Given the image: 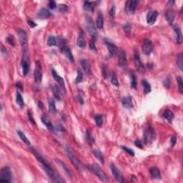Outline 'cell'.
I'll use <instances>...</instances> for the list:
<instances>
[{"instance_id": "5b68a950", "label": "cell", "mask_w": 183, "mask_h": 183, "mask_svg": "<svg viewBox=\"0 0 183 183\" xmlns=\"http://www.w3.org/2000/svg\"><path fill=\"white\" fill-rule=\"evenodd\" d=\"M156 134H155V130L152 127H148L145 130L144 133V139L146 144H150L153 142L155 139Z\"/></svg>"}, {"instance_id": "9f6ffc18", "label": "cell", "mask_w": 183, "mask_h": 183, "mask_svg": "<svg viewBox=\"0 0 183 183\" xmlns=\"http://www.w3.org/2000/svg\"><path fill=\"white\" fill-rule=\"evenodd\" d=\"M115 11H116V7H115V5H113L111 7V9H110V12H109V14H110V15L112 17H115Z\"/></svg>"}, {"instance_id": "91938a15", "label": "cell", "mask_w": 183, "mask_h": 183, "mask_svg": "<svg viewBox=\"0 0 183 183\" xmlns=\"http://www.w3.org/2000/svg\"><path fill=\"white\" fill-rule=\"evenodd\" d=\"M27 24H28V25L30 26L31 27H32V28L37 27V24H35V22H34V21L31 20V19H28V20H27Z\"/></svg>"}, {"instance_id": "816d5d0a", "label": "cell", "mask_w": 183, "mask_h": 183, "mask_svg": "<svg viewBox=\"0 0 183 183\" xmlns=\"http://www.w3.org/2000/svg\"><path fill=\"white\" fill-rule=\"evenodd\" d=\"M27 116H28V119H29V120H30V122L32 123V124H34V125L36 126L37 124H36V122H35V119L33 118V116H32V112H31L30 111L27 112Z\"/></svg>"}, {"instance_id": "8992f818", "label": "cell", "mask_w": 183, "mask_h": 183, "mask_svg": "<svg viewBox=\"0 0 183 183\" xmlns=\"http://www.w3.org/2000/svg\"><path fill=\"white\" fill-rule=\"evenodd\" d=\"M12 172H11L10 167L8 166L3 167L1 170L0 182H10L12 181Z\"/></svg>"}, {"instance_id": "e0dca14e", "label": "cell", "mask_w": 183, "mask_h": 183, "mask_svg": "<svg viewBox=\"0 0 183 183\" xmlns=\"http://www.w3.org/2000/svg\"><path fill=\"white\" fill-rule=\"evenodd\" d=\"M77 44L79 48H84L86 46L85 37H84V33L82 30H79L78 32L77 39Z\"/></svg>"}, {"instance_id": "30bf717a", "label": "cell", "mask_w": 183, "mask_h": 183, "mask_svg": "<svg viewBox=\"0 0 183 183\" xmlns=\"http://www.w3.org/2000/svg\"><path fill=\"white\" fill-rule=\"evenodd\" d=\"M44 170L45 171V173L47 174V175L49 176V177L52 180V181H54L55 182H57V183H60L64 182L63 180H61L60 177L57 176L56 174L55 173V172L51 169V167H44Z\"/></svg>"}, {"instance_id": "836d02e7", "label": "cell", "mask_w": 183, "mask_h": 183, "mask_svg": "<svg viewBox=\"0 0 183 183\" xmlns=\"http://www.w3.org/2000/svg\"><path fill=\"white\" fill-rule=\"evenodd\" d=\"M176 61H177V64L179 69L181 70V71H182L183 70V55L182 53H180L177 55Z\"/></svg>"}, {"instance_id": "60d3db41", "label": "cell", "mask_w": 183, "mask_h": 183, "mask_svg": "<svg viewBox=\"0 0 183 183\" xmlns=\"http://www.w3.org/2000/svg\"><path fill=\"white\" fill-rule=\"evenodd\" d=\"M95 121L97 126L99 127H102L103 124V117L101 115H96L95 117Z\"/></svg>"}, {"instance_id": "03108f58", "label": "cell", "mask_w": 183, "mask_h": 183, "mask_svg": "<svg viewBox=\"0 0 183 183\" xmlns=\"http://www.w3.org/2000/svg\"><path fill=\"white\" fill-rule=\"evenodd\" d=\"M168 4H175V1H168Z\"/></svg>"}, {"instance_id": "6da1fadb", "label": "cell", "mask_w": 183, "mask_h": 183, "mask_svg": "<svg viewBox=\"0 0 183 183\" xmlns=\"http://www.w3.org/2000/svg\"><path fill=\"white\" fill-rule=\"evenodd\" d=\"M64 150H65V153L67 154V157L70 159V162H72V164L76 167V169L79 171H81L83 169V164H81V162H80L79 159H78L77 157L75 155V153L72 152V150L68 146L66 145L64 147Z\"/></svg>"}, {"instance_id": "b9f144b4", "label": "cell", "mask_w": 183, "mask_h": 183, "mask_svg": "<svg viewBox=\"0 0 183 183\" xmlns=\"http://www.w3.org/2000/svg\"><path fill=\"white\" fill-rule=\"evenodd\" d=\"M86 139L90 144H92V143L95 142V139H94L92 132H90V130H87V133H86Z\"/></svg>"}, {"instance_id": "d4e9b609", "label": "cell", "mask_w": 183, "mask_h": 183, "mask_svg": "<svg viewBox=\"0 0 183 183\" xmlns=\"http://www.w3.org/2000/svg\"><path fill=\"white\" fill-rule=\"evenodd\" d=\"M122 105L124 108L130 109L133 107L132 98L131 96H126L122 99Z\"/></svg>"}, {"instance_id": "7bdbcfd3", "label": "cell", "mask_w": 183, "mask_h": 183, "mask_svg": "<svg viewBox=\"0 0 183 183\" xmlns=\"http://www.w3.org/2000/svg\"><path fill=\"white\" fill-rule=\"evenodd\" d=\"M131 30L132 26L130 23H126V24H124V26H123V30H124L125 35H130V33H131Z\"/></svg>"}, {"instance_id": "9a60e30c", "label": "cell", "mask_w": 183, "mask_h": 183, "mask_svg": "<svg viewBox=\"0 0 183 183\" xmlns=\"http://www.w3.org/2000/svg\"><path fill=\"white\" fill-rule=\"evenodd\" d=\"M30 150H31V152L32 153V154L35 155V157L37 159V160L39 161V162H40L41 164H42V166H44V167H50V164H49V162H47V161L46 160L44 159V158L43 157L41 156L40 154L38 153L37 150H35V149L32 148V147H31Z\"/></svg>"}, {"instance_id": "74e56055", "label": "cell", "mask_w": 183, "mask_h": 183, "mask_svg": "<svg viewBox=\"0 0 183 183\" xmlns=\"http://www.w3.org/2000/svg\"><path fill=\"white\" fill-rule=\"evenodd\" d=\"M163 116H164V117L167 120H168L169 122H172L174 118V113L171 111V110H167L164 112Z\"/></svg>"}, {"instance_id": "ac0fdd59", "label": "cell", "mask_w": 183, "mask_h": 183, "mask_svg": "<svg viewBox=\"0 0 183 183\" xmlns=\"http://www.w3.org/2000/svg\"><path fill=\"white\" fill-rule=\"evenodd\" d=\"M158 12L157 11H150L147 15V22L148 24H153L157 21Z\"/></svg>"}, {"instance_id": "7dc6e473", "label": "cell", "mask_w": 183, "mask_h": 183, "mask_svg": "<svg viewBox=\"0 0 183 183\" xmlns=\"http://www.w3.org/2000/svg\"><path fill=\"white\" fill-rule=\"evenodd\" d=\"M111 83L113 85L116 86V87H119V81H118V79L115 74H113V75H112L111 78Z\"/></svg>"}, {"instance_id": "f6af8a7d", "label": "cell", "mask_w": 183, "mask_h": 183, "mask_svg": "<svg viewBox=\"0 0 183 183\" xmlns=\"http://www.w3.org/2000/svg\"><path fill=\"white\" fill-rule=\"evenodd\" d=\"M177 81L178 84V89L180 93L183 92V83H182V78L181 77H177Z\"/></svg>"}, {"instance_id": "f907efd6", "label": "cell", "mask_w": 183, "mask_h": 183, "mask_svg": "<svg viewBox=\"0 0 183 183\" xmlns=\"http://www.w3.org/2000/svg\"><path fill=\"white\" fill-rule=\"evenodd\" d=\"M121 147H122V149L123 150L127 152V153H128L130 155H131V156H134V155H135V152H134L132 149L129 148V147H125V146H122Z\"/></svg>"}, {"instance_id": "cb8c5ba5", "label": "cell", "mask_w": 183, "mask_h": 183, "mask_svg": "<svg viewBox=\"0 0 183 183\" xmlns=\"http://www.w3.org/2000/svg\"><path fill=\"white\" fill-rule=\"evenodd\" d=\"M80 64L81 65V67H82V69L84 70V71L85 72L87 75H91L92 70L89 61L86 59H81L80 60Z\"/></svg>"}, {"instance_id": "2e32d148", "label": "cell", "mask_w": 183, "mask_h": 183, "mask_svg": "<svg viewBox=\"0 0 183 183\" xmlns=\"http://www.w3.org/2000/svg\"><path fill=\"white\" fill-rule=\"evenodd\" d=\"M104 43H105L106 46L107 47V50H108L109 53L110 54L111 56H114V55H116L118 53V48L115 44H114L112 41H110L109 39H105L104 40Z\"/></svg>"}, {"instance_id": "680465c9", "label": "cell", "mask_w": 183, "mask_h": 183, "mask_svg": "<svg viewBox=\"0 0 183 183\" xmlns=\"http://www.w3.org/2000/svg\"><path fill=\"white\" fill-rule=\"evenodd\" d=\"M177 142V139L175 136H172L171 138H170V143H171V147H174L176 144Z\"/></svg>"}, {"instance_id": "ab89813d", "label": "cell", "mask_w": 183, "mask_h": 183, "mask_svg": "<svg viewBox=\"0 0 183 183\" xmlns=\"http://www.w3.org/2000/svg\"><path fill=\"white\" fill-rule=\"evenodd\" d=\"M17 133H18V135H19V137H20V139H21V140H22L23 142L25 143L26 144H27V145H30V141L29 140L28 138H27V137H26V135H24V132L20 131V130H18Z\"/></svg>"}, {"instance_id": "7402d4cb", "label": "cell", "mask_w": 183, "mask_h": 183, "mask_svg": "<svg viewBox=\"0 0 183 183\" xmlns=\"http://www.w3.org/2000/svg\"><path fill=\"white\" fill-rule=\"evenodd\" d=\"M52 92H53V95L55 96V97L56 98V99L57 100L60 101L62 99V94H61V92L59 89V87H58L57 84H53L52 87Z\"/></svg>"}, {"instance_id": "277c9868", "label": "cell", "mask_w": 183, "mask_h": 183, "mask_svg": "<svg viewBox=\"0 0 183 183\" xmlns=\"http://www.w3.org/2000/svg\"><path fill=\"white\" fill-rule=\"evenodd\" d=\"M18 37H19V43L22 47L24 53L26 54L28 50V37H27V32L24 30L19 29L18 30Z\"/></svg>"}, {"instance_id": "3957f363", "label": "cell", "mask_w": 183, "mask_h": 183, "mask_svg": "<svg viewBox=\"0 0 183 183\" xmlns=\"http://www.w3.org/2000/svg\"><path fill=\"white\" fill-rule=\"evenodd\" d=\"M89 168H90V171H92V173L95 174L101 181H102V182H107L108 181V177H107V174L104 173V170L99 166H98L97 164H90Z\"/></svg>"}, {"instance_id": "11a10c76", "label": "cell", "mask_w": 183, "mask_h": 183, "mask_svg": "<svg viewBox=\"0 0 183 183\" xmlns=\"http://www.w3.org/2000/svg\"><path fill=\"white\" fill-rule=\"evenodd\" d=\"M48 6H49V7H50V9H51V10H55V9L57 7L56 2H55V1H52V0H51V1H49Z\"/></svg>"}, {"instance_id": "681fc988", "label": "cell", "mask_w": 183, "mask_h": 183, "mask_svg": "<svg viewBox=\"0 0 183 183\" xmlns=\"http://www.w3.org/2000/svg\"><path fill=\"white\" fill-rule=\"evenodd\" d=\"M58 10H59V12H67V11H68L69 8L66 4H61L58 6Z\"/></svg>"}, {"instance_id": "8d00e7d4", "label": "cell", "mask_w": 183, "mask_h": 183, "mask_svg": "<svg viewBox=\"0 0 183 183\" xmlns=\"http://www.w3.org/2000/svg\"><path fill=\"white\" fill-rule=\"evenodd\" d=\"M49 111L51 113H55L57 111L56 105H55V102L52 98L49 99Z\"/></svg>"}, {"instance_id": "6f0895ef", "label": "cell", "mask_w": 183, "mask_h": 183, "mask_svg": "<svg viewBox=\"0 0 183 183\" xmlns=\"http://www.w3.org/2000/svg\"><path fill=\"white\" fill-rule=\"evenodd\" d=\"M135 146H137V147H139V148L142 149V147H143L142 143L141 142L139 139H136V140L135 141Z\"/></svg>"}, {"instance_id": "7a4b0ae2", "label": "cell", "mask_w": 183, "mask_h": 183, "mask_svg": "<svg viewBox=\"0 0 183 183\" xmlns=\"http://www.w3.org/2000/svg\"><path fill=\"white\" fill-rule=\"evenodd\" d=\"M84 26H85L86 29H87V32L90 34V36L92 37V39H97V37L98 32L97 30V27L95 26V23H94L93 20L90 16H86L84 18Z\"/></svg>"}, {"instance_id": "e7e4bbea", "label": "cell", "mask_w": 183, "mask_h": 183, "mask_svg": "<svg viewBox=\"0 0 183 183\" xmlns=\"http://www.w3.org/2000/svg\"><path fill=\"white\" fill-rule=\"evenodd\" d=\"M39 108L40 109H41L43 107V105H42V103H41V102H40V101H39Z\"/></svg>"}, {"instance_id": "1f68e13d", "label": "cell", "mask_w": 183, "mask_h": 183, "mask_svg": "<svg viewBox=\"0 0 183 183\" xmlns=\"http://www.w3.org/2000/svg\"><path fill=\"white\" fill-rule=\"evenodd\" d=\"M93 154L95 156V157L100 162L101 164H104V155L102 152L99 150V149H95L93 150Z\"/></svg>"}, {"instance_id": "9c48e42d", "label": "cell", "mask_w": 183, "mask_h": 183, "mask_svg": "<svg viewBox=\"0 0 183 183\" xmlns=\"http://www.w3.org/2000/svg\"><path fill=\"white\" fill-rule=\"evenodd\" d=\"M153 44L149 39H144L142 43V51L145 55H150L153 52Z\"/></svg>"}, {"instance_id": "4dcf8cb0", "label": "cell", "mask_w": 183, "mask_h": 183, "mask_svg": "<svg viewBox=\"0 0 183 183\" xmlns=\"http://www.w3.org/2000/svg\"><path fill=\"white\" fill-rule=\"evenodd\" d=\"M174 31L175 33V38H176V41L178 44H181L182 42V32L179 27H174Z\"/></svg>"}, {"instance_id": "bcb514c9", "label": "cell", "mask_w": 183, "mask_h": 183, "mask_svg": "<svg viewBox=\"0 0 183 183\" xmlns=\"http://www.w3.org/2000/svg\"><path fill=\"white\" fill-rule=\"evenodd\" d=\"M83 79V72L81 70H77V78L76 80H75V82L77 84V83L81 82Z\"/></svg>"}, {"instance_id": "f5cc1de1", "label": "cell", "mask_w": 183, "mask_h": 183, "mask_svg": "<svg viewBox=\"0 0 183 183\" xmlns=\"http://www.w3.org/2000/svg\"><path fill=\"white\" fill-rule=\"evenodd\" d=\"M95 40H96V39H92V38L91 41H90V49L92 50V51H96L97 50L96 47H95Z\"/></svg>"}, {"instance_id": "f35d334b", "label": "cell", "mask_w": 183, "mask_h": 183, "mask_svg": "<svg viewBox=\"0 0 183 183\" xmlns=\"http://www.w3.org/2000/svg\"><path fill=\"white\" fill-rule=\"evenodd\" d=\"M16 102L17 103L18 105H19L20 107H21V108L24 107V99H23L22 96H21V94L19 93V92H17V94H16Z\"/></svg>"}, {"instance_id": "603a6c76", "label": "cell", "mask_w": 183, "mask_h": 183, "mask_svg": "<svg viewBox=\"0 0 183 183\" xmlns=\"http://www.w3.org/2000/svg\"><path fill=\"white\" fill-rule=\"evenodd\" d=\"M60 50H61V53L64 54V55L66 56V57H67L69 60L71 61L72 62H73L74 57H73V55H72V53L71 52V50H70V48H69V47H67V45H65L63 47H61V48L60 49Z\"/></svg>"}, {"instance_id": "83f0119b", "label": "cell", "mask_w": 183, "mask_h": 183, "mask_svg": "<svg viewBox=\"0 0 183 183\" xmlns=\"http://www.w3.org/2000/svg\"><path fill=\"white\" fill-rule=\"evenodd\" d=\"M96 27L99 30H102L104 27V18L101 12H99L96 19Z\"/></svg>"}, {"instance_id": "6125c7cd", "label": "cell", "mask_w": 183, "mask_h": 183, "mask_svg": "<svg viewBox=\"0 0 183 183\" xmlns=\"http://www.w3.org/2000/svg\"><path fill=\"white\" fill-rule=\"evenodd\" d=\"M77 99L78 102H79V104H84V99H83V98L81 97V96H80L79 95L77 96Z\"/></svg>"}, {"instance_id": "be15d7a7", "label": "cell", "mask_w": 183, "mask_h": 183, "mask_svg": "<svg viewBox=\"0 0 183 183\" xmlns=\"http://www.w3.org/2000/svg\"><path fill=\"white\" fill-rule=\"evenodd\" d=\"M16 87H17L18 89H20L21 90H23V88H22V84H21L20 82H17V84H16Z\"/></svg>"}, {"instance_id": "8fae6325", "label": "cell", "mask_w": 183, "mask_h": 183, "mask_svg": "<svg viewBox=\"0 0 183 183\" xmlns=\"http://www.w3.org/2000/svg\"><path fill=\"white\" fill-rule=\"evenodd\" d=\"M34 77L36 82L40 83L42 80V70H41V64L39 61H36V69L34 72Z\"/></svg>"}, {"instance_id": "d590c367", "label": "cell", "mask_w": 183, "mask_h": 183, "mask_svg": "<svg viewBox=\"0 0 183 183\" xmlns=\"http://www.w3.org/2000/svg\"><path fill=\"white\" fill-rule=\"evenodd\" d=\"M142 84L143 86V89H144V92L145 94L150 93L151 92V86H150V83L148 82L146 79H143L142 81Z\"/></svg>"}, {"instance_id": "ffe728a7", "label": "cell", "mask_w": 183, "mask_h": 183, "mask_svg": "<svg viewBox=\"0 0 183 183\" xmlns=\"http://www.w3.org/2000/svg\"><path fill=\"white\" fill-rule=\"evenodd\" d=\"M52 13L50 12L46 8H41V10H39L37 13V18L41 19H47V18L50 17L52 16Z\"/></svg>"}, {"instance_id": "484cf974", "label": "cell", "mask_w": 183, "mask_h": 183, "mask_svg": "<svg viewBox=\"0 0 183 183\" xmlns=\"http://www.w3.org/2000/svg\"><path fill=\"white\" fill-rule=\"evenodd\" d=\"M175 14L174 11L172 10H167L165 13V18L168 24L170 25H172L173 24L174 20H175Z\"/></svg>"}, {"instance_id": "ee69618b", "label": "cell", "mask_w": 183, "mask_h": 183, "mask_svg": "<svg viewBox=\"0 0 183 183\" xmlns=\"http://www.w3.org/2000/svg\"><path fill=\"white\" fill-rule=\"evenodd\" d=\"M131 87L132 88L135 89L137 87V77L136 75H135V73H131Z\"/></svg>"}, {"instance_id": "e575fe53", "label": "cell", "mask_w": 183, "mask_h": 183, "mask_svg": "<svg viewBox=\"0 0 183 183\" xmlns=\"http://www.w3.org/2000/svg\"><path fill=\"white\" fill-rule=\"evenodd\" d=\"M84 9L86 11H89V12H93L95 10V5H94V3L90 2V1H84V6H83Z\"/></svg>"}, {"instance_id": "ba28073f", "label": "cell", "mask_w": 183, "mask_h": 183, "mask_svg": "<svg viewBox=\"0 0 183 183\" xmlns=\"http://www.w3.org/2000/svg\"><path fill=\"white\" fill-rule=\"evenodd\" d=\"M134 61H135V67H136L137 70L138 71L140 72H144L145 68H144V64H142V61H141L138 50H135V52H134Z\"/></svg>"}, {"instance_id": "7c38bea8", "label": "cell", "mask_w": 183, "mask_h": 183, "mask_svg": "<svg viewBox=\"0 0 183 183\" xmlns=\"http://www.w3.org/2000/svg\"><path fill=\"white\" fill-rule=\"evenodd\" d=\"M110 169H111V171L112 173V175H113L114 177L115 178L117 182H124V179H123V176L122 174L120 172V170L116 167L114 164H110Z\"/></svg>"}, {"instance_id": "52a82bcc", "label": "cell", "mask_w": 183, "mask_h": 183, "mask_svg": "<svg viewBox=\"0 0 183 183\" xmlns=\"http://www.w3.org/2000/svg\"><path fill=\"white\" fill-rule=\"evenodd\" d=\"M118 65L122 69H126L128 65L127 59V54L124 50L118 51Z\"/></svg>"}, {"instance_id": "d6a6232c", "label": "cell", "mask_w": 183, "mask_h": 183, "mask_svg": "<svg viewBox=\"0 0 183 183\" xmlns=\"http://www.w3.org/2000/svg\"><path fill=\"white\" fill-rule=\"evenodd\" d=\"M65 132L64 127L61 124H57L56 126H54V131L53 132L57 135H61Z\"/></svg>"}, {"instance_id": "db71d44e", "label": "cell", "mask_w": 183, "mask_h": 183, "mask_svg": "<svg viewBox=\"0 0 183 183\" xmlns=\"http://www.w3.org/2000/svg\"><path fill=\"white\" fill-rule=\"evenodd\" d=\"M102 76L104 78H107V76H108V70H107V67L105 65H102Z\"/></svg>"}, {"instance_id": "f1b7e54d", "label": "cell", "mask_w": 183, "mask_h": 183, "mask_svg": "<svg viewBox=\"0 0 183 183\" xmlns=\"http://www.w3.org/2000/svg\"><path fill=\"white\" fill-rule=\"evenodd\" d=\"M150 173L151 175V177L153 179H160L161 178V174L160 172V170L156 167H153L150 169Z\"/></svg>"}, {"instance_id": "c3c4849f", "label": "cell", "mask_w": 183, "mask_h": 183, "mask_svg": "<svg viewBox=\"0 0 183 183\" xmlns=\"http://www.w3.org/2000/svg\"><path fill=\"white\" fill-rule=\"evenodd\" d=\"M7 41H8V43L10 44V45H12V47H15V37H14L12 36V35H9V36L7 37Z\"/></svg>"}, {"instance_id": "5bb4252c", "label": "cell", "mask_w": 183, "mask_h": 183, "mask_svg": "<svg viewBox=\"0 0 183 183\" xmlns=\"http://www.w3.org/2000/svg\"><path fill=\"white\" fill-rule=\"evenodd\" d=\"M21 65V68H22L23 75H24V76H26L30 71V60H29L28 57L26 55V54H24V56L22 57Z\"/></svg>"}, {"instance_id": "4316f807", "label": "cell", "mask_w": 183, "mask_h": 183, "mask_svg": "<svg viewBox=\"0 0 183 183\" xmlns=\"http://www.w3.org/2000/svg\"><path fill=\"white\" fill-rule=\"evenodd\" d=\"M55 162L57 163V164H59V167H60L63 170H64V172L66 173V175H68V176L70 177H72V172L70 171V169H69L68 167H67V166H66V164H64V162H61L60 160H59V159H56V160H55Z\"/></svg>"}, {"instance_id": "4fadbf2b", "label": "cell", "mask_w": 183, "mask_h": 183, "mask_svg": "<svg viewBox=\"0 0 183 183\" xmlns=\"http://www.w3.org/2000/svg\"><path fill=\"white\" fill-rule=\"evenodd\" d=\"M137 3L138 1L135 0L127 1L125 4V12L129 15H133L136 10Z\"/></svg>"}, {"instance_id": "d6986e66", "label": "cell", "mask_w": 183, "mask_h": 183, "mask_svg": "<svg viewBox=\"0 0 183 183\" xmlns=\"http://www.w3.org/2000/svg\"><path fill=\"white\" fill-rule=\"evenodd\" d=\"M52 75L54 77V79L57 81V83L59 84V86H60L61 88H63L65 90V84H64V79L61 77L59 76L57 74V72L55 71L54 69H52Z\"/></svg>"}, {"instance_id": "44dd1931", "label": "cell", "mask_w": 183, "mask_h": 183, "mask_svg": "<svg viewBox=\"0 0 183 183\" xmlns=\"http://www.w3.org/2000/svg\"><path fill=\"white\" fill-rule=\"evenodd\" d=\"M41 122L44 124V125H46V127H47L50 131L53 132L54 131V125L52 124V123L50 121V119H49V117L47 116H46L45 115H42L41 117Z\"/></svg>"}, {"instance_id": "f546056e", "label": "cell", "mask_w": 183, "mask_h": 183, "mask_svg": "<svg viewBox=\"0 0 183 183\" xmlns=\"http://www.w3.org/2000/svg\"><path fill=\"white\" fill-rule=\"evenodd\" d=\"M59 44V37H56L55 36H50L47 39V45L49 47H55L57 46Z\"/></svg>"}, {"instance_id": "94428289", "label": "cell", "mask_w": 183, "mask_h": 183, "mask_svg": "<svg viewBox=\"0 0 183 183\" xmlns=\"http://www.w3.org/2000/svg\"><path fill=\"white\" fill-rule=\"evenodd\" d=\"M163 84H164V87H167V88H169L170 86V80L169 79H165V80L164 81V82H163Z\"/></svg>"}]
</instances>
